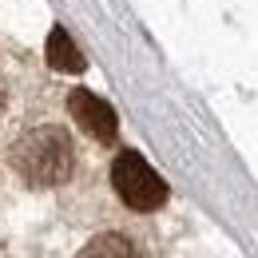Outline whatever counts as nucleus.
I'll use <instances>...</instances> for the list:
<instances>
[{
    "label": "nucleus",
    "instance_id": "obj_1",
    "mask_svg": "<svg viewBox=\"0 0 258 258\" xmlns=\"http://www.w3.org/2000/svg\"><path fill=\"white\" fill-rule=\"evenodd\" d=\"M12 167L32 183V187H56L64 183L76 167L72 139L60 127H36L12 147Z\"/></svg>",
    "mask_w": 258,
    "mask_h": 258
},
{
    "label": "nucleus",
    "instance_id": "obj_2",
    "mask_svg": "<svg viewBox=\"0 0 258 258\" xmlns=\"http://www.w3.org/2000/svg\"><path fill=\"white\" fill-rule=\"evenodd\" d=\"M111 187L131 211H159L167 203V183L139 151H119L111 163Z\"/></svg>",
    "mask_w": 258,
    "mask_h": 258
},
{
    "label": "nucleus",
    "instance_id": "obj_3",
    "mask_svg": "<svg viewBox=\"0 0 258 258\" xmlns=\"http://www.w3.org/2000/svg\"><path fill=\"white\" fill-rule=\"evenodd\" d=\"M68 111H72V119L88 131L92 139H99V143H111L115 131H119L111 103H103V99H99L96 92H88V88H76V92L68 96Z\"/></svg>",
    "mask_w": 258,
    "mask_h": 258
},
{
    "label": "nucleus",
    "instance_id": "obj_4",
    "mask_svg": "<svg viewBox=\"0 0 258 258\" xmlns=\"http://www.w3.org/2000/svg\"><path fill=\"white\" fill-rule=\"evenodd\" d=\"M48 64L56 72H84V56L64 28H52V36H48Z\"/></svg>",
    "mask_w": 258,
    "mask_h": 258
},
{
    "label": "nucleus",
    "instance_id": "obj_5",
    "mask_svg": "<svg viewBox=\"0 0 258 258\" xmlns=\"http://www.w3.org/2000/svg\"><path fill=\"white\" fill-rule=\"evenodd\" d=\"M80 258H139V254H135V246H131L123 234H99V238H92L84 246Z\"/></svg>",
    "mask_w": 258,
    "mask_h": 258
}]
</instances>
